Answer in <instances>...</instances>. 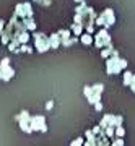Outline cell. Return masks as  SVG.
I'll list each match as a JSON object with an SVG mask.
<instances>
[{
    "instance_id": "cell-9",
    "label": "cell",
    "mask_w": 135,
    "mask_h": 146,
    "mask_svg": "<svg viewBox=\"0 0 135 146\" xmlns=\"http://www.w3.org/2000/svg\"><path fill=\"white\" fill-rule=\"evenodd\" d=\"M130 80H132V73L125 72L124 73V84H125V86H129V84H130Z\"/></svg>"
},
{
    "instance_id": "cell-8",
    "label": "cell",
    "mask_w": 135,
    "mask_h": 146,
    "mask_svg": "<svg viewBox=\"0 0 135 146\" xmlns=\"http://www.w3.org/2000/svg\"><path fill=\"white\" fill-rule=\"evenodd\" d=\"M82 42H83L85 46H90V44L93 42V37H91V34H90V33H86V34H82Z\"/></svg>"
},
{
    "instance_id": "cell-2",
    "label": "cell",
    "mask_w": 135,
    "mask_h": 146,
    "mask_svg": "<svg viewBox=\"0 0 135 146\" xmlns=\"http://www.w3.org/2000/svg\"><path fill=\"white\" fill-rule=\"evenodd\" d=\"M94 42H96V46L101 47V49H103L104 46H106V47H111V46H112V44H111V37H109V34H108V31H106V29H101V31L96 34V39H94Z\"/></svg>"
},
{
    "instance_id": "cell-11",
    "label": "cell",
    "mask_w": 135,
    "mask_h": 146,
    "mask_svg": "<svg viewBox=\"0 0 135 146\" xmlns=\"http://www.w3.org/2000/svg\"><path fill=\"white\" fill-rule=\"evenodd\" d=\"M8 65H10V58H3V60H2V63H0V70H2V68H5V67H8Z\"/></svg>"
},
{
    "instance_id": "cell-1",
    "label": "cell",
    "mask_w": 135,
    "mask_h": 146,
    "mask_svg": "<svg viewBox=\"0 0 135 146\" xmlns=\"http://www.w3.org/2000/svg\"><path fill=\"white\" fill-rule=\"evenodd\" d=\"M125 65H127V62H125L124 58H119V54L116 52L112 58L108 57V60H106V72H108V75L120 73V70L125 68Z\"/></svg>"
},
{
    "instance_id": "cell-14",
    "label": "cell",
    "mask_w": 135,
    "mask_h": 146,
    "mask_svg": "<svg viewBox=\"0 0 135 146\" xmlns=\"http://www.w3.org/2000/svg\"><path fill=\"white\" fill-rule=\"evenodd\" d=\"M112 145H114V146H117V145H124V141H122V140H114V141H112Z\"/></svg>"
},
{
    "instance_id": "cell-16",
    "label": "cell",
    "mask_w": 135,
    "mask_h": 146,
    "mask_svg": "<svg viewBox=\"0 0 135 146\" xmlns=\"http://www.w3.org/2000/svg\"><path fill=\"white\" fill-rule=\"evenodd\" d=\"M52 107H54V101H49L46 106V109H52Z\"/></svg>"
},
{
    "instance_id": "cell-15",
    "label": "cell",
    "mask_w": 135,
    "mask_h": 146,
    "mask_svg": "<svg viewBox=\"0 0 135 146\" xmlns=\"http://www.w3.org/2000/svg\"><path fill=\"white\" fill-rule=\"evenodd\" d=\"M94 107H96V110H101V109H103V104H101V102L98 101V102L94 104Z\"/></svg>"
},
{
    "instance_id": "cell-3",
    "label": "cell",
    "mask_w": 135,
    "mask_h": 146,
    "mask_svg": "<svg viewBox=\"0 0 135 146\" xmlns=\"http://www.w3.org/2000/svg\"><path fill=\"white\" fill-rule=\"evenodd\" d=\"M29 127L31 130H41V131H46L47 127H46V119L42 115H37V117H31L29 119Z\"/></svg>"
},
{
    "instance_id": "cell-5",
    "label": "cell",
    "mask_w": 135,
    "mask_h": 146,
    "mask_svg": "<svg viewBox=\"0 0 135 146\" xmlns=\"http://www.w3.org/2000/svg\"><path fill=\"white\" fill-rule=\"evenodd\" d=\"M103 16H104V21H106V28H109V26H112V25H114L116 18H114V11H112V8L104 10Z\"/></svg>"
},
{
    "instance_id": "cell-12",
    "label": "cell",
    "mask_w": 135,
    "mask_h": 146,
    "mask_svg": "<svg viewBox=\"0 0 135 146\" xmlns=\"http://www.w3.org/2000/svg\"><path fill=\"white\" fill-rule=\"evenodd\" d=\"M130 89L135 93V75H132V80H130Z\"/></svg>"
},
{
    "instance_id": "cell-13",
    "label": "cell",
    "mask_w": 135,
    "mask_h": 146,
    "mask_svg": "<svg viewBox=\"0 0 135 146\" xmlns=\"http://www.w3.org/2000/svg\"><path fill=\"white\" fill-rule=\"evenodd\" d=\"M72 146H77V145H83V138H78V140H75V141H72L70 143Z\"/></svg>"
},
{
    "instance_id": "cell-4",
    "label": "cell",
    "mask_w": 135,
    "mask_h": 146,
    "mask_svg": "<svg viewBox=\"0 0 135 146\" xmlns=\"http://www.w3.org/2000/svg\"><path fill=\"white\" fill-rule=\"evenodd\" d=\"M34 37H36V49L39 52H46L47 49H51V46H49V37H46L42 33L34 34Z\"/></svg>"
},
{
    "instance_id": "cell-10",
    "label": "cell",
    "mask_w": 135,
    "mask_h": 146,
    "mask_svg": "<svg viewBox=\"0 0 135 146\" xmlns=\"http://www.w3.org/2000/svg\"><path fill=\"white\" fill-rule=\"evenodd\" d=\"M117 136H124L125 135V130H124V127H120V125H117L116 127V131H114Z\"/></svg>"
},
{
    "instance_id": "cell-19",
    "label": "cell",
    "mask_w": 135,
    "mask_h": 146,
    "mask_svg": "<svg viewBox=\"0 0 135 146\" xmlns=\"http://www.w3.org/2000/svg\"><path fill=\"white\" fill-rule=\"evenodd\" d=\"M75 2H83V0H75Z\"/></svg>"
},
{
    "instance_id": "cell-7",
    "label": "cell",
    "mask_w": 135,
    "mask_h": 146,
    "mask_svg": "<svg viewBox=\"0 0 135 146\" xmlns=\"http://www.w3.org/2000/svg\"><path fill=\"white\" fill-rule=\"evenodd\" d=\"M15 75V70L10 67H5V68H2V80H5V81H8V80L11 78Z\"/></svg>"
},
{
    "instance_id": "cell-18",
    "label": "cell",
    "mask_w": 135,
    "mask_h": 146,
    "mask_svg": "<svg viewBox=\"0 0 135 146\" xmlns=\"http://www.w3.org/2000/svg\"><path fill=\"white\" fill-rule=\"evenodd\" d=\"M3 28H5V25H3V21L0 20V31H2V29H3Z\"/></svg>"
},
{
    "instance_id": "cell-6",
    "label": "cell",
    "mask_w": 135,
    "mask_h": 146,
    "mask_svg": "<svg viewBox=\"0 0 135 146\" xmlns=\"http://www.w3.org/2000/svg\"><path fill=\"white\" fill-rule=\"evenodd\" d=\"M60 44H62V39H60V36H59V33L57 34H52V36L49 37V46H51L52 49H57Z\"/></svg>"
},
{
    "instance_id": "cell-17",
    "label": "cell",
    "mask_w": 135,
    "mask_h": 146,
    "mask_svg": "<svg viewBox=\"0 0 135 146\" xmlns=\"http://www.w3.org/2000/svg\"><path fill=\"white\" fill-rule=\"evenodd\" d=\"M36 2H41L44 5H49V3H51V0H36Z\"/></svg>"
}]
</instances>
